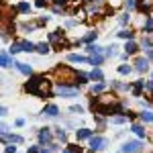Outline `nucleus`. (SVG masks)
Segmentation results:
<instances>
[{"label": "nucleus", "mask_w": 153, "mask_h": 153, "mask_svg": "<svg viewBox=\"0 0 153 153\" xmlns=\"http://www.w3.org/2000/svg\"><path fill=\"white\" fill-rule=\"evenodd\" d=\"M25 90L29 94H35V96H49L51 94V84L43 76H35V78L29 80V84L25 86Z\"/></svg>", "instance_id": "obj_1"}, {"label": "nucleus", "mask_w": 153, "mask_h": 153, "mask_svg": "<svg viewBox=\"0 0 153 153\" xmlns=\"http://www.w3.org/2000/svg\"><path fill=\"white\" fill-rule=\"evenodd\" d=\"M55 74L61 78V84H76L78 82V74L71 70V68H57Z\"/></svg>", "instance_id": "obj_2"}, {"label": "nucleus", "mask_w": 153, "mask_h": 153, "mask_svg": "<svg viewBox=\"0 0 153 153\" xmlns=\"http://www.w3.org/2000/svg\"><path fill=\"white\" fill-rule=\"evenodd\" d=\"M143 149V145L139 141H127L123 147H120V151L123 153H139Z\"/></svg>", "instance_id": "obj_3"}, {"label": "nucleus", "mask_w": 153, "mask_h": 153, "mask_svg": "<svg viewBox=\"0 0 153 153\" xmlns=\"http://www.w3.org/2000/svg\"><path fill=\"white\" fill-rule=\"evenodd\" d=\"M55 94H59V96H74V94H78V86H63V84H59L57 88H55Z\"/></svg>", "instance_id": "obj_4"}, {"label": "nucleus", "mask_w": 153, "mask_h": 153, "mask_svg": "<svg viewBox=\"0 0 153 153\" xmlns=\"http://www.w3.org/2000/svg\"><path fill=\"white\" fill-rule=\"evenodd\" d=\"M108 141H106L104 137H90V147H92V151H100V149H104Z\"/></svg>", "instance_id": "obj_5"}, {"label": "nucleus", "mask_w": 153, "mask_h": 153, "mask_svg": "<svg viewBox=\"0 0 153 153\" xmlns=\"http://www.w3.org/2000/svg\"><path fill=\"white\" fill-rule=\"evenodd\" d=\"M135 70L139 71V74H145V71L149 70V61H147V59H143V57H139L137 61H135Z\"/></svg>", "instance_id": "obj_6"}, {"label": "nucleus", "mask_w": 153, "mask_h": 153, "mask_svg": "<svg viewBox=\"0 0 153 153\" xmlns=\"http://www.w3.org/2000/svg\"><path fill=\"white\" fill-rule=\"evenodd\" d=\"M137 8L141 12H149L153 8V0H139V2H137Z\"/></svg>", "instance_id": "obj_7"}, {"label": "nucleus", "mask_w": 153, "mask_h": 153, "mask_svg": "<svg viewBox=\"0 0 153 153\" xmlns=\"http://www.w3.org/2000/svg\"><path fill=\"white\" fill-rule=\"evenodd\" d=\"M16 65V70L21 71L23 76H31L33 74V70H31V65H27V63H14Z\"/></svg>", "instance_id": "obj_8"}, {"label": "nucleus", "mask_w": 153, "mask_h": 153, "mask_svg": "<svg viewBox=\"0 0 153 153\" xmlns=\"http://www.w3.org/2000/svg\"><path fill=\"white\" fill-rule=\"evenodd\" d=\"M76 137H78V141H82V139H90V137H92V131L80 129V131H76Z\"/></svg>", "instance_id": "obj_9"}, {"label": "nucleus", "mask_w": 153, "mask_h": 153, "mask_svg": "<svg viewBox=\"0 0 153 153\" xmlns=\"http://www.w3.org/2000/svg\"><path fill=\"white\" fill-rule=\"evenodd\" d=\"M2 139L4 141H10V143H23V137L21 135H6V133H2Z\"/></svg>", "instance_id": "obj_10"}, {"label": "nucleus", "mask_w": 153, "mask_h": 153, "mask_svg": "<svg viewBox=\"0 0 153 153\" xmlns=\"http://www.w3.org/2000/svg\"><path fill=\"white\" fill-rule=\"evenodd\" d=\"M68 61H70V63H84V61H88V59L82 57V55H76V53H70V55H68Z\"/></svg>", "instance_id": "obj_11"}, {"label": "nucleus", "mask_w": 153, "mask_h": 153, "mask_svg": "<svg viewBox=\"0 0 153 153\" xmlns=\"http://www.w3.org/2000/svg\"><path fill=\"white\" fill-rule=\"evenodd\" d=\"M39 141L41 143H51V133H49L47 129H43L39 133Z\"/></svg>", "instance_id": "obj_12"}, {"label": "nucleus", "mask_w": 153, "mask_h": 153, "mask_svg": "<svg viewBox=\"0 0 153 153\" xmlns=\"http://www.w3.org/2000/svg\"><path fill=\"white\" fill-rule=\"evenodd\" d=\"M45 114H47V117H57V114H59L57 106H55V104H49V106H45Z\"/></svg>", "instance_id": "obj_13"}, {"label": "nucleus", "mask_w": 153, "mask_h": 153, "mask_svg": "<svg viewBox=\"0 0 153 153\" xmlns=\"http://www.w3.org/2000/svg\"><path fill=\"white\" fill-rule=\"evenodd\" d=\"M21 47H23V51H35L37 49L31 41H21Z\"/></svg>", "instance_id": "obj_14"}, {"label": "nucleus", "mask_w": 153, "mask_h": 153, "mask_svg": "<svg viewBox=\"0 0 153 153\" xmlns=\"http://www.w3.org/2000/svg\"><path fill=\"white\" fill-rule=\"evenodd\" d=\"M10 65H12V61H10V57H8V53L2 51V68H10Z\"/></svg>", "instance_id": "obj_15"}, {"label": "nucleus", "mask_w": 153, "mask_h": 153, "mask_svg": "<svg viewBox=\"0 0 153 153\" xmlns=\"http://www.w3.org/2000/svg\"><path fill=\"white\" fill-rule=\"evenodd\" d=\"M102 61H104V55H98V53H96V55H92V57H90V63H94V65H100V63H102Z\"/></svg>", "instance_id": "obj_16"}, {"label": "nucleus", "mask_w": 153, "mask_h": 153, "mask_svg": "<svg viewBox=\"0 0 153 153\" xmlns=\"http://www.w3.org/2000/svg\"><path fill=\"white\" fill-rule=\"evenodd\" d=\"M90 78H92V80H98V82H100V80H102V71L96 68V70L90 71Z\"/></svg>", "instance_id": "obj_17"}, {"label": "nucleus", "mask_w": 153, "mask_h": 153, "mask_svg": "<svg viewBox=\"0 0 153 153\" xmlns=\"http://www.w3.org/2000/svg\"><path fill=\"white\" fill-rule=\"evenodd\" d=\"M37 51L43 53V55H47V53H49V45H47V43H39V45H37Z\"/></svg>", "instance_id": "obj_18"}, {"label": "nucleus", "mask_w": 153, "mask_h": 153, "mask_svg": "<svg viewBox=\"0 0 153 153\" xmlns=\"http://www.w3.org/2000/svg\"><path fill=\"white\" fill-rule=\"evenodd\" d=\"M125 49H127L125 53H129V55H131V53H137V45H135L133 41H129V43H127V47H125Z\"/></svg>", "instance_id": "obj_19"}, {"label": "nucleus", "mask_w": 153, "mask_h": 153, "mask_svg": "<svg viewBox=\"0 0 153 153\" xmlns=\"http://www.w3.org/2000/svg\"><path fill=\"white\" fill-rule=\"evenodd\" d=\"M139 117H141V120H145V123H153V112H141Z\"/></svg>", "instance_id": "obj_20"}, {"label": "nucleus", "mask_w": 153, "mask_h": 153, "mask_svg": "<svg viewBox=\"0 0 153 153\" xmlns=\"http://www.w3.org/2000/svg\"><path fill=\"white\" fill-rule=\"evenodd\" d=\"M133 133H137L139 137H145V129H143L141 125H133Z\"/></svg>", "instance_id": "obj_21"}, {"label": "nucleus", "mask_w": 153, "mask_h": 153, "mask_svg": "<svg viewBox=\"0 0 153 153\" xmlns=\"http://www.w3.org/2000/svg\"><path fill=\"white\" fill-rule=\"evenodd\" d=\"M8 51H10L12 55H14V53H19V51H23V47H21V43H12Z\"/></svg>", "instance_id": "obj_22"}, {"label": "nucleus", "mask_w": 153, "mask_h": 153, "mask_svg": "<svg viewBox=\"0 0 153 153\" xmlns=\"http://www.w3.org/2000/svg\"><path fill=\"white\" fill-rule=\"evenodd\" d=\"M88 53L90 55H96V53H100V47L98 45H88Z\"/></svg>", "instance_id": "obj_23"}, {"label": "nucleus", "mask_w": 153, "mask_h": 153, "mask_svg": "<svg viewBox=\"0 0 153 153\" xmlns=\"http://www.w3.org/2000/svg\"><path fill=\"white\" fill-rule=\"evenodd\" d=\"M118 37H120V39H133V33H131V31H120V33H118Z\"/></svg>", "instance_id": "obj_24"}, {"label": "nucleus", "mask_w": 153, "mask_h": 153, "mask_svg": "<svg viewBox=\"0 0 153 153\" xmlns=\"http://www.w3.org/2000/svg\"><path fill=\"white\" fill-rule=\"evenodd\" d=\"M49 39H51L53 43H63V39H61V37H59L57 33H51V35H49Z\"/></svg>", "instance_id": "obj_25"}, {"label": "nucleus", "mask_w": 153, "mask_h": 153, "mask_svg": "<svg viewBox=\"0 0 153 153\" xmlns=\"http://www.w3.org/2000/svg\"><path fill=\"white\" fill-rule=\"evenodd\" d=\"M102 90H104V84L100 82V84H96L94 88H92V94H98V92H102Z\"/></svg>", "instance_id": "obj_26"}, {"label": "nucleus", "mask_w": 153, "mask_h": 153, "mask_svg": "<svg viewBox=\"0 0 153 153\" xmlns=\"http://www.w3.org/2000/svg\"><path fill=\"white\" fill-rule=\"evenodd\" d=\"M94 39H96V33H88V35L84 37V41H86V43H92Z\"/></svg>", "instance_id": "obj_27"}, {"label": "nucleus", "mask_w": 153, "mask_h": 153, "mask_svg": "<svg viewBox=\"0 0 153 153\" xmlns=\"http://www.w3.org/2000/svg\"><path fill=\"white\" fill-rule=\"evenodd\" d=\"M125 120H127L125 117H114V118H112V125H123Z\"/></svg>", "instance_id": "obj_28"}, {"label": "nucleus", "mask_w": 153, "mask_h": 153, "mask_svg": "<svg viewBox=\"0 0 153 153\" xmlns=\"http://www.w3.org/2000/svg\"><path fill=\"white\" fill-rule=\"evenodd\" d=\"M57 139H61V141H65V139H68V135L63 133V129H57Z\"/></svg>", "instance_id": "obj_29"}, {"label": "nucleus", "mask_w": 153, "mask_h": 153, "mask_svg": "<svg viewBox=\"0 0 153 153\" xmlns=\"http://www.w3.org/2000/svg\"><path fill=\"white\" fill-rule=\"evenodd\" d=\"M19 10L21 12H29V4H27V2H21V4H19Z\"/></svg>", "instance_id": "obj_30"}, {"label": "nucleus", "mask_w": 153, "mask_h": 153, "mask_svg": "<svg viewBox=\"0 0 153 153\" xmlns=\"http://www.w3.org/2000/svg\"><path fill=\"white\" fill-rule=\"evenodd\" d=\"M129 71H131L129 65H120V68H118V74H129Z\"/></svg>", "instance_id": "obj_31"}, {"label": "nucleus", "mask_w": 153, "mask_h": 153, "mask_svg": "<svg viewBox=\"0 0 153 153\" xmlns=\"http://www.w3.org/2000/svg\"><path fill=\"white\" fill-rule=\"evenodd\" d=\"M145 31H153V21H151V19L145 21Z\"/></svg>", "instance_id": "obj_32"}, {"label": "nucleus", "mask_w": 153, "mask_h": 153, "mask_svg": "<svg viewBox=\"0 0 153 153\" xmlns=\"http://www.w3.org/2000/svg\"><path fill=\"white\" fill-rule=\"evenodd\" d=\"M4 153H16V147H12V145H8V147L4 149Z\"/></svg>", "instance_id": "obj_33"}, {"label": "nucleus", "mask_w": 153, "mask_h": 153, "mask_svg": "<svg viewBox=\"0 0 153 153\" xmlns=\"http://www.w3.org/2000/svg\"><path fill=\"white\" fill-rule=\"evenodd\" d=\"M127 6H129V8H135V6H137V2H135V0H127Z\"/></svg>", "instance_id": "obj_34"}, {"label": "nucleus", "mask_w": 153, "mask_h": 153, "mask_svg": "<svg viewBox=\"0 0 153 153\" xmlns=\"http://www.w3.org/2000/svg\"><path fill=\"white\" fill-rule=\"evenodd\" d=\"M120 23H123V25L129 23V14H123V16H120Z\"/></svg>", "instance_id": "obj_35"}, {"label": "nucleus", "mask_w": 153, "mask_h": 153, "mask_svg": "<svg viewBox=\"0 0 153 153\" xmlns=\"http://www.w3.org/2000/svg\"><path fill=\"white\" fill-rule=\"evenodd\" d=\"M82 110H84L82 106H71V112H82Z\"/></svg>", "instance_id": "obj_36"}, {"label": "nucleus", "mask_w": 153, "mask_h": 153, "mask_svg": "<svg viewBox=\"0 0 153 153\" xmlns=\"http://www.w3.org/2000/svg\"><path fill=\"white\" fill-rule=\"evenodd\" d=\"M145 88H147L149 92H153V80H151V82H147V84H145Z\"/></svg>", "instance_id": "obj_37"}, {"label": "nucleus", "mask_w": 153, "mask_h": 153, "mask_svg": "<svg viewBox=\"0 0 153 153\" xmlns=\"http://www.w3.org/2000/svg\"><path fill=\"white\" fill-rule=\"evenodd\" d=\"M147 45H153V31L149 33V37H147Z\"/></svg>", "instance_id": "obj_38"}, {"label": "nucleus", "mask_w": 153, "mask_h": 153, "mask_svg": "<svg viewBox=\"0 0 153 153\" xmlns=\"http://www.w3.org/2000/svg\"><path fill=\"white\" fill-rule=\"evenodd\" d=\"M27 153H41V151H39V147H31V149H29Z\"/></svg>", "instance_id": "obj_39"}, {"label": "nucleus", "mask_w": 153, "mask_h": 153, "mask_svg": "<svg viewBox=\"0 0 153 153\" xmlns=\"http://www.w3.org/2000/svg\"><path fill=\"white\" fill-rule=\"evenodd\" d=\"M65 2H68V0H55V4H57V6H63Z\"/></svg>", "instance_id": "obj_40"}, {"label": "nucleus", "mask_w": 153, "mask_h": 153, "mask_svg": "<svg viewBox=\"0 0 153 153\" xmlns=\"http://www.w3.org/2000/svg\"><path fill=\"white\" fill-rule=\"evenodd\" d=\"M63 153H76V151H71V149H63Z\"/></svg>", "instance_id": "obj_41"}, {"label": "nucleus", "mask_w": 153, "mask_h": 153, "mask_svg": "<svg viewBox=\"0 0 153 153\" xmlns=\"http://www.w3.org/2000/svg\"><path fill=\"white\" fill-rule=\"evenodd\" d=\"M41 153H51V151H49V149H43V151H41Z\"/></svg>", "instance_id": "obj_42"}, {"label": "nucleus", "mask_w": 153, "mask_h": 153, "mask_svg": "<svg viewBox=\"0 0 153 153\" xmlns=\"http://www.w3.org/2000/svg\"><path fill=\"white\" fill-rule=\"evenodd\" d=\"M92 2H96V4H100V2H102V0H92Z\"/></svg>", "instance_id": "obj_43"}, {"label": "nucleus", "mask_w": 153, "mask_h": 153, "mask_svg": "<svg viewBox=\"0 0 153 153\" xmlns=\"http://www.w3.org/2000/svg\"><path fill=\"white\" fill-rule=\"evenodd\" d=\"M92 153H94V151H92Z\"/></svg>", "instance_id": "obj_44"}]
</instances>
